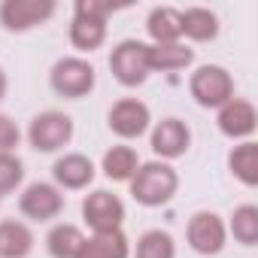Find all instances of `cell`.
Returning a JSON list of instances; mask_svg holds the SVG:
<instances>
[{
	"instance_id": "cell-26",
	"label": "cell",
	"mask_w": 258,
	"mask_h": 258,
	"mask_svg": "<svg viewBox=\"0 0 258 258\" xmlns=\"http://www.w3.org/2000/svg\"><path fill=\"white\" fill-rule=\"evenodd\" d=\"M19 140H22L19 124H16L10 115H4V112H0V152H16Z\"/></svg>"
},
{
	"instance_id": "cell-21",
	"label": "cell",
	"mask_w": 258,
	"mask_h": 258,
	"mask_svg": "<svg viewBox=\"0 0 258 258\" xmlns=\"http://www.w3.org/2000/svg\"><path fill=\"white\" fill-rule=\"evenodd\" d=\"M137 167H140V158L131 146H112V149L103 152V161H100L103 176L112 179V182H131Z\"/></svg>"
},
{
	"instance_id": "cell-5",
	"label": "cell",
	"mask_w": 258,
	"mask_h": 258,
	"mask_svg": "<svg viewBox=\"0 0 258 258\" xmlns=\"http://www.w3.org/2000/svg\"><path fill=\"white\" fill-rule=\"evenodd\" d=\"M94 82H97V73L94 67L85 61V58H61L55 61L52 73H49V85L55 94L67 97V100H79V97H88L94 91Z\"/></svg>"
},
{
	"instance_id": "cell-20",
	"label": "cell",
	"mask_w": 258,
	"mask_h": 258,
	"mask_svg": "<svg viewBox=\"0 0 258 258\" xmlns=\"http://www.w3.org/2000/svg\"><path fill=\"white\" fill-rule=\"evenodd\" d=\"M228 170L234 173V179H240L246 188L258 185V143L243 140L240 146H234L228 152Z\"/></svg>"
},
{
	"instance_id": "cell-14",
	"label": "cell",
	"mask_w": 258,
	"mask_h": 258,
	"mask_svg": "<svg viewBox=\"0 0 258 258\" xmlns=\"http://www.w3.org/2000/svg\"><path fill=\"white\" fill-rule=\"evenodd\" d=\"M52 179L61 191H82L94 182V161L82 152H67L52 164Z\"/></svg>"
},
{
	"instance_id": "cell-15",
	"label": "cell",
	"mask_w": 258,
	"mask_h": 258,
	"mask_svg": "<svg viewBox=\"0 0 258 258\" xmlns=\"http://www.w3.org/2000/svg\"><path fill=\"white\" fill-rule=\"evenodd\" d=\"M76 258H131V240L124 237V231L91 234L85 237Z\"/></svg>"
},
{
	"instance_id": "cell-18",
	"label": "cell",
	"mask_w": 258,
	"mask_h": 258,
	"mask_svg": "<svg viewBox=\"0 0 258 258\" xmlns=\"http://www.w3.org/2000/svg\"><path fill=\"white\" fill-rule=\"evenodd\" d=\"M182 16V37L191 43H213L219 37V16L207 7H188Z\"/></svg>"
},
{
	"instance_id": "cell-12",
	"label": "cell",
	"mask_w": 258,
	"mask_h": 258,
	"mask_svg": "<svg viewBox=\"0 0 258 258\" xmlns=\"http://www.w3.org/2000/svg\"><path fill=\"white\" fill-rule=\"evenodd\" d=\"M152 152L161 158V161H173V158H182L191 146V131H188V124L176 115L170 118H161L155 127H152Z\"/></svg>"
},
{
	"instance_id": "cell-6",
	"label": "cell",
	"mask_w": 258,
	"mask_h": 258,
	"mask_svg": "<svg viewBox=\"0 0 258 258\" xmlns=\"http://www.w3.org/2000/svg\"><path fill=\"white\" fill-rule=\"evenodd\" d=\"M188 91H191L198 106L219 109V106H225L234 97V76L225 67H219V64H204V67H198L191 73Z\"/></svg>"
},
{
	"instance_id": "cell-2",
	"label": "cell",
	"mask_w": 258,
	"mask_h": 258,
	"mask_svg": "<svg viewBox=\"0 0 258 258\" xmlns=\"http://www.w3.org/2000/svg\"><path fill=\"white\" fill-rule=\"evenodd\" d=\"M112 7L103 0H76L73 22H70V43L79 52H94L106 40V19Z\"/></svg>"
},
{
	"instance_id": "cell-4",
	"label": "cell",
	"mask_w": 258,
	"mask_h": 258,
	"mask_svg": "<svg viewBox=\"0 0 258 258\" xmlns=\"http://www.w3.org/2000/svg\"><path fill=\"white\" fill-rule=\"evenodd\" d=\"M73 140V118L61 109H46L31 118L28 124V143L37 152H61Z\"/></svg>"
},
{
	"instance_id": "cell-7",
	"label": "cell",
	"mask_w": 258,
	"mask_h": 258,
	"mask_svg": "<svg viewBox=\"0 0 258 258\" xmlns=\"http://www.w3.org/2000/svg\"><path fill=\"white\" fill-rule=\"evenodd\" d=\"M55 0H4L0 4V25L13 34H25L31 28L46 25L55 16Z\"/></svg>"
},
{
	"instance_id": "cell-22",
	"label": "cell",
	"mask_w": 258,
	"mask_h": 258,
	"mask_svg": "<svg viewBox=\"0 0 258 258\" xmlns=\"http://www.w3.org/2000/svg\"><path fill=\"white\" fill-rule=\"evenodd\" d=\"M82 243H85V234L70 222H58L46 234V249H49L52 258H76Z\"/></svg>"
},
{
	"instance_id": "cell-1",
	"label": "cell",
	"mask_w": 258,
	"mask_h": 258,
	"mask_svg": "<svg viewBox=\"0 0 258 258\" xmlns=\"http://www.w3.org/2000/svg\"><path fill=\"white\" fill-rule=\"evenodd\" d=\"M127 185H131V198L140 207H164L173 201L179 188V173L167 161H149L137 167Z\"/></svg>"
},
{
	"instance_id": "cell-16",
	"label": "cell",
	"mask_w": 258,
	"mask_h": 258,
	"mask_svg": "<svg viewBox=\"0 0 258 258\" xmlns=\"http://www.w3.org/2000/svg\"><path fill=\"white\" fill-rule=\"evenodd\" d=\"M146 34L152 37V46L179 43L182 40V16L173 7H155L146 19Z\"/></svg>"
},
{
	"instance_id": "cell-11",
	"label": "cell",
	"mask_w": 258,
	"mask_h": 258,
	"mask_svg": "<svg viewBox=\"0 0 258 258\" xmlns=\"http://www.w3.org/2000/svg\"><path fill=\"white\" fill-rule=\"evenodd\" d=\"M19 210L31 222H52L64 213V195L52 182H31L19 198Z\"/></svg>"
},
{
	"instance_id": "cell-24",
	"label": "cell",
	"mask_w": 258,
	"mask_h": 258,
	"mask_svg": "<svg viewBox=\"0 0 258 258\" xmlns=\"http://www.w3.org/2000/svg\"><path fill=\"white\" fill-rule=\"evenodd\" d=\"M134 258H176V243H173V237L167 231L152 228V231L140 234Z\"/></svg>"
},
{
	"instance_id": "cell-3",
	"label": "cell",
	"mask_w": 258,
	"mask_h": 258,
	"mask_svg": "<svg viewBox=\"0 0 258 258\" xmlns=\"http://www.w3.org/2000/svg\"><path fill=\"white\" fill-rule=\"evenodd\" d=\"M109 70H112L115 82L124 85V88L143 85L149 79V73H152V67H149V43L121 40L109 55Z\"/></svg>"
},
{
	"instance_id": "cell-23",
	"label": "cell",
	"mask_w": 258,
	"mask_h": 258,
	"mask_svg": "<svg viewBox=\"0 0 258 258\" xmlns=\"http://www.w3.org/2000/svg\"><path fill=\"white\" fill-rule=\"evenodd\" d=\"M225 228L231 231V237L240 246H255L258 243V207L255 204H240L231 213V222Z\"/></svg>"
},
{
	"instance_id": "cell-25",
	"label": "cell",
	"mask_w": 258,
	"mask_h": 258,
	"mask_svg": "<svg viewBox=\"0 0 258 258\" xmlns=\"http://www.w3.org/2000/svg\"><path fill=\"white\" fill-rule=\"evenodd\" d=\"M25 182V164L16 152H0V198Z\"/></svg>"
},
{
	"instance_id": "cell-9",
	"label": "cell",
	"mask_w": 258,
	"mask_h": 258,
	"mask_svg": "<svg viewBox=\"0 0 258 258\" xmlns=\"http://www.w3.org/2000/svg\"><path fill=\"white\" fill-rule=\"evenodd\" d=\"M82 219H85V225L94 234L121 231V225H124V204L112 191L97 188V191L85 195V201H82Z\"/></svg>"
},
{
	"instance_id": "cell-19",
	"label": "cell",
	"mask_w": 258,
	"mask_h": 258,
	"mask_svg": "<svg viewBox=\"0 0 258 258\" xmlns=\"http://www.w3.org/2000/svg\"><path fill=\"white\" fill-rule=\"evenodd\" d=\"M195 61V49L185 43H164V46H149V67L152 73H173L185 70Z\"/></svg>"
},
{
	"instance_id": "cell-13",
	"label": "cell",
	"mask_w": 258,
	"mask_h": 258,
	"mask_svg": "<svg viewBox=\"0 0 258 258\" xmlns=\"http://www.w3.org/2000/svg\"><path fill=\"white\" fill-rule=\"evenodd\" d=\"M216 124L219 131L228 137V140H249L258 127V112L252 106V100L246 97H231L225 106H219V115H216Z\"/></svg>"
},
{
	"instance_id": "cell-10",
	"label": "cell",
	"mask_w": 258,
	"mask_h": 258,
	"mask_svg": "<svg viewBox=\"0 0 258 258\" xmlns=\"http://www.w3.org/2000/svg\"><path fill=\"white\" fill-rule=\"evenodd\" d=\"M185 240L188 246L198 252V255H219L225 249V240H228V228L222 222L219 213L213 210H201L188 219V228H185Z\"/></svg>"
},
{
	"instance_id": "cell-8",
	"label": "cell",
	"mask_w": 258,
	"mask_h": 258,
	"mask_svg": "<svg viewBox=\"0 0 258 258\" xmlns=\"http://www.w3.org/2000/svg\"><path fill=\"white\" fill-rule=\"evenodd\" d=\"M106 124H109V131L121 140H137L149 131V124H152V112L143 100L137 97H121L109 106V115H106Z\"/></svg>"
},
{
	"instance_id": "cell-27",
	"label": "cell",
	"mask_w": 258,
	"mask_h": 258,
	"mask_svg": "<svg viewBox=\"0 0 258 258\" xmlns=\"http://www.w3.org/2000/svg\"><path fill=\"white\" fill-rule=\"evenodd\" d=\"M7 91H10V79H7V70L0 67V100L7 97Z\"/></svg>"
},
{
	"instance_id": "cell-17",
	"label": "cell",
	"mask_w": 258,
	"mask_h": 258,
	"mask_svg": "<svg viewBox=\"0 0 258 258\" xmlns=\"http://www.w3.org/2000/svg\"><path fill=\"white\" fill-rule=\"evenodd\" d=\"M34 252V231L25 222H0V258H28Z\"/></svg>"
}]
</instances>
